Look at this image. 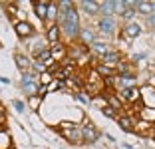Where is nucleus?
Instances as JSON below:
<instances>
[{
    "label": "nucleus",
    "instance_id": "obj_1",
    "mask_svg": "<svg viewBox=\"0 0 155 149\" xmlns=\"http://www.w3.org/2000/svg\"><path fill=\"white\" fill-rule=\"evenodd\" d=\"M58 26H60V30H62V38H68L70 44L78 40V34H80V30H82L78 6H74V8L68 10V12H60Z\"/></svg>",
    "mask_w": 155,
    "mask_h": 149
},
{
    "label": "nucleus",
    "instance_id": "obj_2",
    "mask_svg": "<svg viewBox=\"0 0 155 149\" xmlns=\"http://www.w3.org/2000/svg\"><path fill=\"white\" fill-rule=\"evenodd\" d=\"M60 133H62V137H64V139H68L72 145H80V143H84L82 127H78L76 123L62 121V123H60Z\"/></svg>",
    "mask_w": 155,
    "mask_h": 149
},
{
    "label": "nucleus",
    "instance_id": "obj_3",
    "mask_svg": "<svg viewBox=\"0 0 155 149\" xmlns=\"http://www.w3.org/2000/svg\"><path fill=\"white\" fill-rule=\"evenodd\" d=\"M20 86H22L24 94H28V98H30V95H36L38 94V88H40V84H38V74L36 72L22 74V81H20Z\"/></svg>",
    "mask_w": 155,
    "mask_h": 149
},
{
    "label": "nucleus",
    "instance_id": "obj_4",
    "mask_svg": "<svg viewBox=\"0 0 155 149\" xmlns=\"http://www.w3.org/2000/svg\"><path fill=\"white\" fill-rule=\"evenodd\" d=\"M14 32L20 40H26V38H32L34 36V24L28 22V20H16L14 22Z\"/></svg>",
    "mask_w": 155,
    "mask_h": 149
},
{
    "label": "nucleus",
    "instance_id": "obj_5",
    "mask_svg": "<svg viewBox=\"0 0 155 149\" xmlns=\"http://www.w3.org/2000/svg\"><path fill=\"white\" fill-rule=\"evenodd\" d=\"M119 95L123 104H139L141 101V88H129V90H121V91H115Z\"/></svg>",
    "mask_w": 155,
    "mask_h": 149
},
{
    "label": "nucleus",
    "instance_id": "obj_6",
    "mask_svg": "<svg viewBox=\"0 0 155 149\" xmlns=\"http://www.w3.org/2000/svg\"><path fill=\"white\" fill-rule=\"evenodd\" d=\"M78 42L90 48L94 42H97V30H94L91 26L82 28V30H80V34H78Z\"/></svg>",
    "mask_w": 155,
    "mask_h": 149
},
{
    "label": "nucleus",
    "instance_id": "obj_7",
    "mask_svg": "<svg viewBox=\"0 0 155 149\" xmlns=\"http://www.w3.org/2000/svg\"><path fill=\"white\" fill-rule=\"evenodd\" d=\"M115 30H117L115 18H100L97 20V32H100V34H104V36H114Z\"/></svg>",
    "mask_w": 155,
    "mask_h": 149
},
{
    "label": "nucleus",
    "instance_id": "obj_8",
    "mask_svg": "<svg viewBox=\"0 0 155 149\" xmlns=\"http://www.w3.org/2000/svg\"><path fill=\"white\" fill-rule=\"evenodd\" d=\"M137 81L133 74H123V76H115V91L121 90H129V88H135Z\"/></svg>",
    "mask_w": 155,
    "mask_h": 149
},
{
    "label": "nucleus",
    "instance_id": "obj_9",
    "mask_svg": "<svg viewBox=\"0 0 155 149\" xmlns=\"http://www.w3.org/2000/svg\"><path fill=\"white\" fill-rule=\"evenodd\" d=\"M50 52H52V60L56 64H62L64 60H68V44H64V42L50 46Z\"/></svg>",
    "mask_w": 155,
    "mask_h": 149
},
{
    "label": "nucleus",
    "instance_id": "obj_10",
    "mask_svg": "<svg viewBox=\"0 0 155 149\" xmlns=\"http://www.w3.org/2000/svg\"><path fill=\"white\" fill-rule=\"evenodd\" d=\"M44 40L48 42L50 46L62 42V30H60L58 24H52V26H46V34H44Z\"/></svg>",
    "mask_w": 155,
    "mask_h": 149
},
{
    "label": "nucleus",
    "instance_id": "obj_11",
    "mask_svg": "<svg viewBox=\"0 0 155 149\" xmlns=\"http://www.w3.org/2000/svg\"><path fill=\"white\" fill-rule=\"evenodd\" d=\"M123 60V56H121V52L119 50H111L110 54H105L104 58L100 60V64H104V66H107V68H111V70H115L119 66V62Z\"/></svg>",
    "mask_w": 155,
    "mask_h": 149
},
{
    "label": "nucleus",
    "instance_id": "obj_12",
    "mask_svg": "<svg viewBox=\"0 0 155 149\" xmlns=\"http://www.w3.org/2000/svg\"><path fill=\"white\" fill-rule=\"evenodd\" d=\"M111 50H114V48H111V46L107 44V42H101V40H97V42H94V44L90 46V54H91V56H97V58L101 60L105 54H110Z\"/></svg>",
    "mask_w": 155,
    "mask_h": 149
},
{
    "label": "nucleus",
    "instance_id": "obj_13",
    "mask_svg": "<svg viewBox=\"0 0 155 149\" xmlns=\"http://www.w3.org/2000/svg\"><path fill=\"white\" fill-rule=\"evenodd\" d=\"M14 62H16V66H18V70L22 74H28V72H32V60H30V56L26 54H14Z\"/></svg>",
    "mask_w": 155,
    "mask_h": 149
},
{
    "label": "nucleus",
    "instance_id": "obj_14",
    "mask_svg": "<svg viewBox=\"0 0 155 149\" xmlns=\"http://www.w3.org/2000/svg\"><path fill=\"white\" fill-rule=\"evenodd\" d=\"M82 135H84V143H94V141L100 139V131L91 123H84L82 125Z\"/></svg>",
    "mask_w": 155,
    "mask_h": 149
},
{
    "label": "nucleus",
    "instance_id": "obj_15",
    "mask_svg": "<svg viewBox=\"0 0 155 149\" xmlns=\"http://www.w3.org/2000/svg\"><path fill=\"white\" fill-rule=\"evenodd\" d=\"M114 16H115V0H101L100 18H114Z\"/></svg>",
    "mask_w": 155,
    "mask_h": 149
},
{
    "label": "nucleus",
    "instance_id": "obj_16",
    "mask_svg": "<svg viewBox=\"0 0 155 149\" xmlns=\"http://www.w3.org/2000/svg\"><path fill=\"white\" fill-rule=\"evenodd\" d=\"M78 6H80L82 12L87 14V16H97V14H100V2H96V0H82Z\"/></svg>",
    "mask_w": 155,
    "mask_h": 149
},
{
    "label": "nucleus",
    "instance_id": "obj_17",
    "mask_svg": "<svg viewBox=\"0 0 155 149\" xmlns=\"http://www.w3.org/2000/svg\"><path fill=\"white\" fill-rule=\"evenodd\" d=\"M115 121H117V125H119V129H121V131H133L137 119L133 118L131 113H125V115H119Z\"/></svg>",
    "mask_w": 155,
    "mask_h": 149
},
{
    "label": "nucleus",
    "instance_id": "obj_18",
    "mask_svg": "<svg viewBox=\"0 0 155 149\" xmlns=\"http://www.w3.org/2000/svg\"><path fill=\"white\" fill-rule=\"evenodd\" d=\"M58 16H60L58 2H50V6H48V12H46V20H44V24H46V26L58 24Z\"/></svg>",
    "mask_w": 155,
    "mask_h": 149
},
{
    "label": "nucleus",
    "instance_id": "obj_19",
    "mask_svg": "<svg viewBox=\"0 0 155 149\" xmlns=\"http://www.w3.org/2000/svg\"><path fill=\"white\" fill-rule=\"evenodd\" d=\"M121 34L127 38V40H133V38H137L139 34H141V26H139L137 22H129V24H125V26H123Z\"/></svg>",
    "mask_w": 155,
    "mask_h": 149
},
{
    "label": "nucleus",
    "instance_id": "obj_20",
    "mask_svg": "<svg viewBox=\"0 0 155 149\" xmlns=\"http://www.w3.org/2000/svg\"><path fill=\"white\" fill-rule=\"evenodd\" d=\"M34 14H36L38 18L42 20V22H44L46 20V12H48V6H50V2H48V0H36V2H34Z\"/></svg>",
    "mask_w": 155,
    "mask_h": 149
},
{
    "label": "nucleus",
    "instance_id": "obj_21",
    "mask_svg": "<svg viewBox=\"0 0 155 149\" xmlns=\"http://www.w3.org/2000/svg\"><path fill=\"white\" fill-rule=\"evenodd\" d=\"M96 70L97 74H100V78L101 80H107V78H114V76H117V74H115V70H111V68H107V66H104V64H100L97 62L96 64Z\"/></svg>",
    "mask_w": 155,
    "mask_h": 149
},
{
    "label": "nucleus",
    "instance_id": "obj_22",
    "mask_svg": "<svg viewBox=\"0 0 155 149\" xmlns=\"http://www.w3.org/2000/svg\"><path fill=\"white\" fill-rule=\"evenodd\" d=\"M52 81H54V74H52L50 70H48V72H42L40 76H38V84H40V86H44V88H48Z\"/></svg>",
    "mask_w": 155,
    "mask_h": 149
},
{
    "label": "nucleus",
    "instance_id": "obj_23",
    "mask_svg": "<svg viewBox=\"0 0 155 149\" xmlns=\"http://www.w3.org/2000/svg\"><path fill=\"white\" fill-rule=\"evenodd\" d=\"M141 119H143V121H147V123H153L155 121V109L143 108L141 109Z\"/></svg>",
    "mask_w": 155,
    "mask_h": 149
},
{
    "label": "nucleus",
    "instance_id": "obj_24",
    "mask_svg": "<svg viewBox=\"0 0 155 149\" xmlns=\"http://www.w3.org/2000/svg\"><path fill=\"white\" fill-rule=\"evenodd\" d=\"M28 105H30V109H32V111L40 109V105H42V98H40V95H30V98H28Z\"/></svg>",
    "mask_w": 155,
    "mask_h": 149
},
{
    "label": "nucleus",
    "instance_id": "obj_25",
    "mask_svg": "<svg viewBox=\"0 0 155 149\" xmlns=\"http://www.w3.org/2000/svg\"><path fill=\"white\" fill-rule=\"evenodd\" d=\"M125 10H127V0H115V16L121 18Z\"/></svg>",
    "mask_w": 155,
    "mask_h": 149
},
{
    "label": "nucleus",
    "instance_id": "obj_26",
    "mask_svg": "<svg viewBox=\"0 0 155 149\" xmlns=\"http://www.w3.org/2000/svg\"><path fill=\"white\" fill-rule=\"evenodd\" d=\"M133 16H137V12H135L133 8H129V6H127V10H125V12H123V16H121V20H123L125 24H129V22H133Z\"/></svg>",
    "mask_w": 155,
    "mask_h": 149
},
{
    "label": "nucleus",
    "instance_id": "obj_27",
    "mask_svg": "<svg viewBox=\"0 0 155 149\" xmlns=\"http://www.w3.org/2000/svg\"><path fill=\"white\" fill-rule=\"evenodd\" d=\"M101 113H104L105 118H110V119H117V118H119L117 111H115V109H111V108H107V105H105V108L101 109Z\"/></svg>",
    "mask_w": 155,
    "mask_h": 149
},
{
    "label": "nucleus",
    "instance_id": "obj_28",
    "mask_svg": "<svg viewBox=\"0 0 155 149\" xmlns=\"http://www.w3.org/2000/svg\"><path fill=\"white\" fill-rule=\"evenodd\" d=\"M58 88H64V84H62V81H58V80H54L50 86H48V94H50V91H54V90H58Z\"/></svg>",
    "mask_w": 155,
    "mask_h": 149
},
{
    "label": "nucleus",
    "instance_id": "obj_29",
    "mask_svg": "<svg viewBox=\"0 0 155 149\" xmlns=\"http://www.w3.org/2000/svg\"><path fill=\"white\" fill-rule=\"evenodd\" d=\"M147 26H149L151 30H155V14H151V16H147Z\"/></svg>",
    "mask_w": 155,
    "mask_h": 149
},
{
    "label": "nucleus",
    "instance_id": "obj_30",
    "mask_svg": "<svg viewBox=\"0 0 155 149\" xmlns=\"http://www.w3.org/2000/svg\"><path fill=\"white\" fill-rule=\"evenodd\" d=\"M4 121H6V111H4V108L0 105V125H4Z\"/></svg>",
    "mask_w": 155,
    "mask_h": 149
},
{
    "label": "nucleus",
    "instance_id": "obj_31",
    "mask_svg": "<svg viewBox=\"0 0 155 149\" xmlns=\"http://www.w3.org/2000/svg\"><path fill=\"white\" fill-rule=\"evenodd\" d=\"M14 105H16V109H20V111H22V108H24L22 101H14Z\"/></svg>",
    "mask_w": 155,
    "mask_h": 149
}]
</instances>
